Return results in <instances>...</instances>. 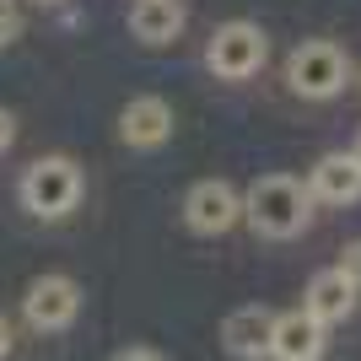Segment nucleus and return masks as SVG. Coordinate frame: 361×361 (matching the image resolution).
Listing matches in <instances>:
<instances>
[{
    "label": "nucleus",
    "instance_id": "obj_19",
    "mask_svg": "<svg viewBox=\"0 0 361 361\" xmlns=\"http://www.w3.org/2000/svg\"><path fill=\"white\" fill-rule=\"evenodd\" d=\"M38 6H60V0H38Z\"/></svg>",
    "mask_w": 361,
    "mask_h": 361
},
{
    "label": "nucleus",
    "instance_id": "obj_4",
    "mask_svg": "<svg viewBox=\"0 0 361 361\" xmlns=\"http://www.w3.org/2000/svg\"><path fill=\"white\" fill-rule=\"evenodd\" d=\"M286 81L297 97H334L345 87V54L329 38H313V44H302L286 60Z\"/></svg>",
    "mask_w": 361,
    "mask_h": 361
},
{
    "label": "nucleus",
    "instance_id": "obj_1",
    "mask_svg": "<svg viewBox=\"0 0 361 361\" xmlns=\"http://www.w3.org/2000/svg\"><path fill=\"white\" fill-rule=\"evenodd\" d=\"M307 205H313V195L297 178H286V173H264L243 195V216H248V226L259 238H297L307 226V216H313Z\"/></svg>",
    "mask_w": 361,
    "mask_h": 361
},
{
    "label": "nucleus",
    "instance_id": "obj_16",
    "mask_svg": "<svg viewBox=\"0 0 361 361\" xmlns=\"http://www.w3.org/2000/svg\"><path fill=\"white\" fill-rule=\"evenodd\" d=\"M114 361H162V356H157L151 345H130V350H119Z\"/></svg>",
    "mask_w": 361,
    "mask_h": 361
},
{
    "label": "nucleus",
    "instance_id": "obj_3",
    "mask_svg": "<svg viewBox=\"0 0 361 361\" xmlns=\"http://www.w3.org/2000/svg\"><path fill=\"white\" fill-rule=\"evenodd\" d=\"M264 32L254 22H221L211 32V44H205V65H211L221 81H243V75H254L264 65Z\"/></svg>",
    "mask_w": 361,
    "mask_h": 361
},
{
    "label": "nucleus",
    "instance_id": "obj_7",
    "mask_svg": "<svg viewBox=\"0 0 361 361\" xmlns=\"http://www.w3.org/2000/svg\"><path fill=\"white\" fill-rule=\"evenodd\" d=\"M221 345H226V356H238V361L270 356V345H275V313H270V307H259V302H248V307H238V313H226Z\"/></svg>",
    "mask_w": 361,
    "mask_h": 361
},
{
    "label": "nucleus",
    "instance_id": "obj_13",
    "mask_svg": "<svg viewBox=\"0 0 361 361\" xmlns=\"http://www.w3.org/2000/svg\"><path fill=\"white\" fill-rule=\"evenodd\" d=\"M16 32H22V6H16V0H0V49L11 44Z\"/></svg>",
    "mask_w": 361,
    "mask_h": 361
},
{
    "label": "nucleus",
    "instance_id": "obj_12",
    "mask_svg": "<svg viewBox=\"0 0 361 361\" xmlns=\"http://www.w3.org/2000/svg\"><path fill=\"white\" fill-rule=\"evenodd\" d=\"M130 32L140 44H173L183 32V6L178 0H135L130 6Z\"/></svg>",
    "mask_w": 361,
    "mask_h": 361
},
{
    "label": "nucleus",
    "instance_id": "obj_9",
    "mask_svg": "<svg viewBox=\"0 0 361 361\" xmlns=\"http://www.w3.org/2000/svg\"><path fill=\"white\" fill-rule=\"evenodd\" d=\"M307 195L324 200V205H350V200H361V162L345 157V151L318 157L313 178H307Z\"/></svg>",
    "mask_w": 361,
    "mask_h": 361
},
{
    "label": "nucleus",
    "instance_id": "obj_15",
    "mask_svg": "<svg viewBox=\"0 0 361 361\" xmlns=\"http://www.w3.org/2000/svg\"><path fill=\"white\" fill-rule=\"evenodd\" d=\"M16 140V119H11V108H0V151H11Z\"/></svg>",
    "mask_w": 361,
    "mask_h": 361
},
{
    "label": "nucleus",
    "instance_id": "obj_18",
    "mask_svg": "<svg viewBox=\"0 0 361 361\" xmlns=\"http://www.w3.org/2000/svg\"><path fill=\"white\" fill-rule=\"evenodd\" d=\"M350 157H356V162H361V140H356V151H350Z\"/></svg>",
    "mask_w": 361,
    "mask_h": 361
},
{
    "label": "nucleus",
    "instance_id": "obj_10",
    "mask_svg": "<svg viewBox=\"0 0 361 361\" xmlns=\"http://www.w3.org/2000/svg\"><path fill=\"white\" fill-rule=\"evenodd\" d=\"M350 307H356V286H350L340 270H318L313 281H307V297H302V313L313 318V324H340V318H350Z\"/></svg>",
    "mask_w": 361,
    "mask_h": 361
},
{
    "label": "nucleus",
    "instance_id": "obj_5",
    "mask_svg": "<svg viewBox=\"0 0 361 361\" xmlns=\"http://www.w3.org/2000/svg\"><path fill=\"white\" fill-rule=\"evenodd\" d=\"M81 313V286H75L71 275H38L22 297V318H27L38 334H60L75 324Z\"/></svg>",
    "mask_w": 361,
    "mask_h": 361
},
{
    "label": "nucleus",
    "instance_id": "obj_2",
    "mask_svg": "<svg viewBox=\"0 0 361 361\" xmlns=\"http://www.w3.org/2000/svg\"><path fill=\"white\" fill-rule=\"evenodd\" d=\"M81 200V167L71 157H38V162L22 173V205L44 221H60L75 211Z\"/></svg>",
    "mask_w": 361,
    "mask_h": 361
},
{
    "label": "nucleus",
    "instance_id": "obj_8",
    "mask_svg": "<svg viewBox=\"0 0 361 361\" xmlns=\"http://www.w3.org/2000/svg\"><path fill=\"white\" fill-rule=\"evenodd\" d=\"M119 135H124V146H140V151L162 146L173 135V108L162 97H130L119 114Z\"/></svg>",
    "mask_w": 361,
    "mask_h": 361
},
{
    "label": "nucleus",
    "instance_id": "obj_11",
    "mask_svg": "<svg viewBox=\"0 0 361 361\" xmlns=\"http://www.w3.org/2000/svg\"><path fill=\"white\" fill-rule=\"evenodd\" d=\"M318 350H324V324H313L302 307L275 318V345H270L275 361H318Z\"/></svg>",
    "mask_w": 361,
    "mask_h": 361
},
{
    "label": "nucleus",
    "instance_id": "obj_14",
    "mask_svg": "<svg viewBox=\"0 0 361 361\" xmlns=\"http://www.w3.org/2000/svg\"><path fill=\"white\" fill-rule=\"evenodd\" d=\"M334 270L345 275L350 286H361V243H350V248H345V259H340V264H334Z\"/></svg>",
    "mask_w": 361,
    "mask_h": 361
},
{
    "label": "nucleus",
    "instance_id": "obj_17",
    "mask_svg": "<svg viewBox=\"0 0 361 361\" xmlns=\"http://www.w3.org/2000/svg\"><path fill=\"white\" fill-rule=\"evenodd\" d=\"M11 356V324H6V318H0V361Z\"/></svg>",
    "mask_w": 361,
    "mask_h": 361
},
{
    "label": "nucleus",
    "instance_id": "obj_6",
    "mask_svg": "<svg viewBox=\"0 0 361 361\" xmlns=\"http://www.w3.org/2000/svg\"><path fill=\"white\" fill-rule=\"evenodd\" d=\"M183 221L195 226L200 238H216V232H232L243 221V195L226 178H200L183 200Z\"/></svg>",
    "mask_w": 361,
    "mask_h": 361
}]
</instances>
